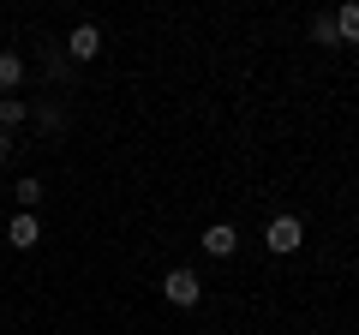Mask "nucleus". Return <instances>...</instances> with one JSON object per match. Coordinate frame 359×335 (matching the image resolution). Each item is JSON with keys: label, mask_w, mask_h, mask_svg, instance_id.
<instances>
[{"label": "nucleus", "mask_w": 359, "mask_h": 335, "mask_svg": "<svg viewBox=\"0 0 359 335\" xmlns=\"http://www.w3.org/2000/svg\"><path fill=\"white\" fill-rule=\"evenodd\" d=\"M299 240H306V228H299V216H276L264 233V245L276 252V258H287V252H299Z\"/></svg>", "instance_id": "f257e3e1"}, {"label": "nucleus", "mask_w": 359, "mask_h": 335, "mask_svg": "<svg viewBox=\"0 0 359 335\" xmlns=\"http://www.w3.org/2000/svg\"><path fill=\"white\" fill-rule=\"evenodd\" d=\"M162 294H168V306H198V299H204V282H198L192 270H168Z\"/></svg>", "instance_id": "f03ea898"}, {"label": "nucleus", "mask_w": 359, "mask_h": 335, "mask_svg": "<svg viewBox=\"0 0 359 335\" xmlns=\"http://www.w3.org/2000/svg\"><path fill=\"white\" fill-rule=\"evenodd\" d=\"M96 54H102V30L96 25H78L66 36V60H96Z\"/></svg>", "instance_id": "7ed1b4c3"}, {"label": "nucleus", "mask_w": 359, "mask_h": 335, "mask_svg": "<svg viewBox=\"0 0 359 335\" xmlns=\"http://www.w3.org/2000/svg\"><path fill=\"white\" fill-rule=\"evenodd\" d=\"M233 245H240V233H233L228 221H216V228H204V252H210V258H233Z\"/></svg>", "instance_id": "20e7f679"}, {"label": "nucleus", "mask_w": 359, "mask_h": 335, "mask_svg": "<svg viewBox=\"0 0 359 335\" xmlns=\"http://www.w3.org/2000/svg\"><path fill=\"white\" fill-rule=\"evenodd\" d=\"M6 240H13V252H30V245L42 240V221L36 216H13V233H6Z\"/></svg>", "instance_id": "39448f33"}, {"label": "nucleus", "mask_w": 359, "mask_h": 335, "mask_svg": "<svg viewBox=\"0 0 359 335\" xmlns=\"http://www.w3.org/2000/svg\"><path fill=\"white\" fill-rule=\"evenodd\" d=\"M335 36L359 42V0H341V13H335Z\"/></svg>", "instance_id": "423d86ee"}, {"label": "nucleus", "mask_w": 359, "mask_h": 335, "mask_svg": "<svg viewBox=\"0 0 359 335\" xmlns=\"http://www.w3.org/2000/svg\"><path fill=\"white\" fill-rule=\"evenodd\" d=\"M18 78H25V60H18V54L6 48V54H0V90L13 96V90H18Z\"/></svg>", "instance_id": "0eeeda50"}, {"label": "nucleus", "mask_w": 359, "mask_h": 335, "mask_svg": "<svg viewBox=\"0 0 359 335\" xmlns=\"http://www.w3.org/2000/svg\"><path fill=\"white\" fill-rule=\"evenodd\" d=\"M25 114H30V108L18 102V96H0V132H13V126H25Z\"/></svg>", "instance_id": "6e6552de"}, {"label": "nucleus", "mask_w": 359, "mask_h": 335, "mask_svg": "<svg viewBox=\"0 0 359 335\" xmlns=\"http://www.w3.org/2000/svg\"><path fill=\"white\" fill-rule=\"evenodd\" d=\"M13 198H18V204L30 210V204H42V198H48V192H42V180H36V174H25V180L13 186Z\"/></svg>", "instance_id": "1a4fd4ad"}, {"label": "nucleus", "mask_w": 359, "mask_h": 335, "mask_svg": "<svg viewBox=\"0 0 359 335\" xmlns=\"http://www.w3.org/2000/svg\"><path fill=\"white\" fill-rule=\"evenodd\" d=\"M311 42H318V48H335V18H311Z\"/></svg>", "instance_id": "9d476101"}, {"label": "nucleus", "mask_w": 359, "mask_h": 335, "mask_svg": "<svg viewBox=\"0 0 359 335\" xmlns=\"http://www.w3.org/2000/svg\"><path fill=\"white\" fill-rule=\"evenodd\" d=\"M36 126H42V132H54V126H60V108L42 102V108H36Z\"/></svg>", "instance_id": "9b49d317"}, {"label": "nucleus", "mask_w": 359, "mask_h": 335, "mask_svg": "<svg viewBox=\"0 0 359 335\" xmlns=\"http://www.w3.org/2000/svg\"><path fill=\"white\" fill-rule=\"evenodd\" d=\"M6 156H13V132H0V162H6Z\"/></svg>", "instance_id": "f8f14e48"}]
</instances>
